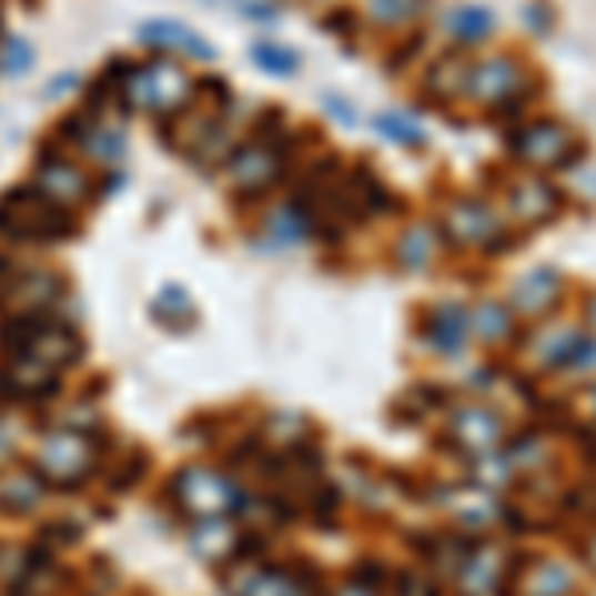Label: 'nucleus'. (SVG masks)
I'll return each instance as SVG.
<instances>
[{
	"label": "nucleus",
	"mask_w": 596,
	"mask_h": 596,
	"mask_svg": "<svg viewBox=\"0 0 596 596\" xmlns=\"http://www.w3.org/2000/svg\"><path fill=\"white\" fill-rule=\"evenodd\" d=\"M502 434H505L502 414L489 406H465L449 422V445L462 449V454H485Z\"/></svg>",
	"instance_id": "11"
},
{
	"label": "nucleus",
	"mask_w": 596,
	"mask_h": 596,
	"mask_svg": "<svg viewBox=\"0 0 596 596\" xmlns=\"http://www.w3.org/2000/svg\"><path fill=\"white\" fill-rule=\"evenodd\" d=\"M123 95H128V104L148 108V112H175L188 104L191 77L175 60H152V64L135 68V77H128Z\"/></svg>",
	"instance_id": "3"
},
{
	"label": "nucleus",
	"mask_w": 596,
	"mask_h": 596,
	"mask_svg": "<svg viewBox=\"0 0 596 596\" xmlns=\"http://www.w3.org/2000/svg\"><path fill=\"white\" fill-rule=\"evenodd\" d=\"M279 171H283V163H279L275 148H266V143H251V148H243V152L231 160L228 175L239 191L259 195V191L271 188V183L279 180Z\"/></svg>",
	"instance_id": "13"
},
{
	"label": "nucleus",
	"mask_w": 596,
	"mask_h": 596,
	"mask_svg": "<svg viewBox=\"0 0 596 596\" xmlns=\"http://www.w3.org/2000/svg\"><path fill=\"white\" fill-rule=\"evenodd\" d=\"M474 326H477V334H482L485 342H502V339H509V334L517 331L513 311L505 303H497V299H485V303L477 306Z\"/></svg>",
	"instance_id": "23"
},
{
	"label": "nucleus",
	"mask_w": 596,
	"mask_h": 596,
	"mask_svg": "<svg viewBox=\"0 0 596 596\" xmlns=\"http://www.w3.org/2000/svg\"><path fill=\"white\" fill-rule=\"evenodd\" d=\"M334 596H378V588L366 585V580H358V577H351V580H346V585L339 588V593H334Z\"/></svg>",
	"instance_id": "32"
},
{
	"label": "nucleus",
	"mask_w": 596,
	"mask_h": 596,
	"mask_svg": "<svg viewBox=\"0 0 596 596\" xmlns=\"http://www.w3.org/2000/svg\"><path fill=\"white\" fill-rule=\"evenodd\" d=\"M29 64H32V48L24 44V40H9V44H4V68H9V72H24Z\"/></svg>",
	"instance_id": "31"
},
{
	"label": "nucleus",
	"mask_w": 596,
	"mask_h": 596,
	"mask_svg": "<svg viewBox=\"0 0 596 596\" xmlns=\"http://www.w3.org/2000/svg\"><path fill=\"white\" fill-rule=\"evenodd\" d=\"M434 251H437V239L430 228H410L406 235H402V243H397V259H402L406 271H426Z\"/></svg>",
	"instance_id": "24"
},
{
	"label": "nucleus",
	"mask_w": 596,
	"mask_h": 596,
	"mask_svg": "<svg viewBox=\"0 0 596 596\" xmlns=\"http://www.w3.org/2000/svg\"><path fill=\"white\" fill-rule=\"evenodd\" d=\"M271 235L286 239V243H294V239H303L306 235V223L299 211H279L275 219H271Z\"/></svg>",
	"instance_id": "29"
},
{
	"label": "nucleus",
	"mask_w": 596,
	"mask_h": 596,
	"mask_svg": "<svg viewBox=\"0 0 596 596\" xmlns=\"http://www.w3.org/2000/svg\"><path fill=\"white\" fill-rule=\"evenodd\" d=\"M9 454H12V437H9V430H0V465H4Z\"/></svg>",
	"instance_id": "35"
},
{
	"label": "nucleus",
	"mask_w": 596,
	"mask_h": 596,
	"mask_svg": "<svg viewBox=\"0 0 596 596\" xmlns=\"http://www.w3.org/2000/svg\"><path fill=\"white\" fill-rule=\"evenodd\" d=\"M588 326L596 331V299H588Z\"/></svg>",
	"instance_id": "36"
},
{
	"label": "nucleus",
	"mask_w": 596,
	"mask_h": 596,
	"mask_svg": "<svg viewBox=\"0 0 596 596\" xmlns=\"http://www.w3.org/2000/svg\"><path fill=\"white\" fill-rule=\"evenodd\" d=\"M140 37L155 48H180V52H191V57H199V60H211L208 40L199 37V32L183 29V24H175V20H152V24L140 29Z\"/></svg>",
	"instance_id": "20"
},
{
	"label": "nucleus",
	"mask_w": 596,
	"mask_h": 596,
	"mask_svg": "<svg viewBox=\"0 0 596 596\" xmlns=\"http://www.w3.org/2000/svg\"><path fill=\"white\" fill-rule=\"evenodd\" d=\"M573 143H577V135L560 120H537L509 135V152L529 168H565L573 160Z\"/></svg>",
	"instance_id": "6"
},
{
	"label": "nucleus",
	"mask_w": 596,
	"mask_h": 596,
	"mask_svg": "<svg viewBox=\"0 0 596 596\" xmlns=\"http://www.w3.org/2000/svg\"><path fill=\"white\" fill-rule=\"evenodd\" d=\"M44 489H40V474H29V469H20V474H9L0 482V505L12 513H29L40 505Z\"/></svg>",
	"instance_id": "21"
},
{
	"label": "nucleus",
	"mask_w": 596,
	"mask_h": 596,
	"mask_svg": "<svg viewBox=\"0 0 596 596\" xmlns=\"http://www.w3.org/2000/svg\"><path fill=\"white\" fill-rule=\"evenodd\" d=\"M422 334H426V342L434 346L437 354H462L465 351V339H469V319H465V311L457 303H442L434 306V311L426 314V322H422Z\"/></svg>",
	"instance_id": "14"
},
{
	"label": "nucleus",
	"mask_w": 596,
	"mask_h": 596,
	"mask_svg": "<svg viewBox=\"0 0 596 596\" xmlns=\"http://www.w3.org/2000/svg\"><path fill=\"white\" fill-rule=\"evenodd\" d=\"M331 112L339 115L342 123H354V108H346V104H342V100H331Z\"/></svg>",
	"instance_id": "34"
},
{
	"label": "nucleus",
	"mask_w": 596,
	"mask_h": 596,
	"mask_svg": "<svg viewBox=\"0 0 596 596\" xmlns=\"http://www.w3.org/2000/svg\"><path fill=\"white\" fill-rule=\"evenodd\" d=\"M60 299V279L44 266H12L0 279V311L12 322H37Z\"/></svg>",
	"instance_id": "4"
},
{
	"label": "nucleus",
	"mask_w": 596,
	"mask_h": 596,
	"mask_svg": "<svg viewBox=\"0 0 596 596\" xmlns=\"http://www.w3.org/2000/svg\"><path fill=\"white\" fill-rule=\"evenodd\" d=\"M525 92H537V84L521 68V60L513 57H489L469 72V95L482 100V104H502V100H513V95Z\"/></svg>",
	"instance_id": "8"
},
{
	"label": "nucleus",
	"mask_w": 596,
	"mask_h": 596,
	"mask_svg": "<svg viewBox=\"0 0 596 596\" xmlns=\"http://www.w3.org/2000/svg\"><path fill=\"white\" fill-rule=\"evenodd\" d=\"M37 191L44 199H52L57 208H77V203L88 199V191H92V180H88V171H80L77 163L48 155L37 168Z\"/></svg>",
	"instance_id": "10"
},
{
	"label": "nucleus",
	"mask_w": 596,
	"mask_h": 596,
	"mask_svg": "<svg viewBox=\"0 0 596 596\" xmlns=\"http://www.w3.org/2000/svg\"><path fill=\"white\" fill-rule=\"evenodd\" d=\"M560 208H565L560 191L553 188L549 180H541V175H525V180H517L509 188V211L521 219V223H529V228L557 219Z\"/></svg>",
	"instance_id": "12"
},
{
	"label": "nucleus",
	"mask_w": 596,
	"mask_h": 596,
	"mask_svg": "<svg viewBox=\"0 0 596 596\" xmlns=\"http://www.w3.org/2000/svg\"><path fill=\"white\" fill-rule=\"evenodd\" d=\"M251 60H255L259 68H266V72H275V77H286V72L299 68V57L283 44H255L251 48Z\"/></svg>",
	"instance_id": "27"
},
{
	"label": "nucleus",
	"mask_w": 596,
	"mask_h": 596,
	"mask_svg": "<svg viewBox=\"0 0 596 596\" xmlns=\"http://www.w3.org/2000/svg\"><path fill=\"white\" fill-rule=\"evenodd\" d=\"M0 231L9 239H24V243H52L64 239L72 231V223L64 219V208H57L52 199H44L37 191H12L0 208Z\"/></svg>",
	"instance_id": "1"
},
{
	"label": "nucleus",
	"mask_w": 596,
	"mask_h": 596,
	"mask_svg": "<svg viewBox=\"0 0 596 596\" xmlns=\"http://www.w3.org/2000/svg\"><path fill=\"white\" fill-rule=\"evenodd\" d=\"M191 303H188V294L180 291V286H168L163 291V299L155 303V314H163V319H180V314H188Z\"/></svg>",
	"instance_id": "30"
},
{
	"label": "nucleus",
	"mask_w": 596,
	"mask_h": 596,
	"mask_svg": "<svg viewBox=\"0 0 596 596\" xmlns=\"http://www.w3.org/2000/svg\"><path fill=\"white\" fill-rule=\"evenodd\" d=\"M560 303V275L553 266H537L529 275L521 279L517 291H513V306L525 314H545Z\"/></svg>",
	"instance_id": "16"
},
{
	"label": "nucleus",
	"mask_w": 596,
	"mask_h": 596,
	"mask_svg": "<svg viewBox=\"0 0 596 596\" xmlns=\"http://www.w3.org/2000/svg\"><path fill=\"white\" fill-rule=\"evenodd\" d=\"M95 465V442L84 430H52L37 449V474L52 485H80Z\"/></svg>",
	"instance_id": "2"
},
{
	"label": "nucleus",
	"mask_w": 596,
	"mask_h": 596,
	"mask_svg": "<svg viewBox=\"0 0 596 596\" xmlns=\"http://www.w3.org/2000/svg\"><path fill=\"white\" fill-rule=\"evenodd\" d=\"M80 148H84L88 155H95V160H115V155H123V135L115 132V128H84L80 132Z\"/></svg>",
	"instance_id": "25"
},
{
	"label": "nucleus",
	"mask_w": 596,
	"mask_h": 596,
	"mask_svg": "<svg viewBox=\"0 0 596 596\" xmlns=\"http://www.w3.org/2000/svg\"><path fill=\"white\" fill-rule=\"evenodd\" d=\"M235 545H239V533L228 517H203V521H195V529H191V549L203 560L231 557Z\"/></svg>",
	"instance_id": "18"
},
{
	"label": "nucleus",
	"mask_w": 596,
	"mask_h": 596,
	"mask_svg": "<svg viewBox=\"0 0 596 596\" xmlns=\"http://www.w3.org/2000/svg\"><path fill=\"white\" fill-rule=\"evenodd\" d=\"M573 588H577V577L565 565L533 557V565L525 568V577L517 585V596H573Z\"/></svg>",
	"instance_id": "17"
},
{
	"label": "nucleus",
	"mask_w": 596,
	"mask_h": 596,
	"mask_svg": "<svg viewBox=\"0 0 596 596\" xmlns=\"http://www.w3.org/2000/svg\"><path fill=\"white\" fill-rule=\"evenodd\" d=\"M231 596H311V577L294 573V568L275 565H246L231 573L228 580Z\"/></svg>",
	"instance_id": "9"
},
{
	"label": "nucleus",
	"mask_w": 596,
	"mask_h": 596,
	"mask_svg": "<svg viewBox=\"0 0 596 596\" xmlns=\"http://www.w3.org/2000/svg\"><path fill=\"white\" fill-rule=\"evenodd\" d=\"M469 72H474L469 57H465V52H449V57L430 68L426 92L437 95V100H454V95L469 92Z\"/></svg>",
	"instance_id": "19"
},
{
	"label": "nucleus",
	"mask_w": 596,
	"mask_h": 596,
	"mask_svg": "<svg viewBox=\"0 0 596 596\" xmlns=\"http://www.w3.org/2000/svg\"><path fill=\"white\" fill-rule=\"evenodd\" d=\"M442 231L454 239L457 246H485V251H505V246H513L509 231H505L502 223H497V215H493L485 203H477V199H462V203H454V208L445 211Z\"/></svg>",
	"instance_id": "7"
},
{
	"label": "nucleus",
	"mask_w": 596,
	"mask_h": 596,
	"mask_svg": "<svg viewBox=\"0 0 596 596\" xmlns=\"http://www.w3.org/2000/svg\"><path fill=\"white\" fill-rule=\"evenodd\" d=\"M442 24L454 32L457 40H485L493 32V12L489 9H477V4H465V9L445 12Z\"/></svg>",
	"instance_id": "22"
},
{
	"label": "nucleus",
	"mask_w": 596,
	"mask_h": 596,
	"mask_svg": "<svg viewBox=\"0 0 596 596\" xmlns=\"http://www.w3.org/2000/svg\"><path fill=\"white\" fill-rule=\"evenodd\" d=\"M505 557L509 553L502 549H477L462 560V568H457V585H462V596H485L493 593L497 596V585H502V573H505Z\"/></svg>",
	"instance_id": "15"
},
{
	"label": "nucleus",
	"mask_w": 596,
	"mask_h": 596,
	"mask_svg": "<svg viewBox=\"0 0 596 596\" xmlns=\"http://www.w3.org/2000/svg\"><path fill=\"white\" fill-rule=\"evenodd\" d=\"M422 4L426 0H370V12L382 24H406V20H414L422 12Z\"/></svg>",
	"instance_id": "28"
},
{
	"label": "nucleus",
	"mask_w": 596,
	"mask_h": 596,
	"mask_svg": "<svg viewBox=\"0 0 596 596\" xmlns=\"http://www.w3.org/2000/svg\"><path fill=\"white\" fill-rule=\"evenodd\" d=\"M175 502L188 517H231L239 509V489L223 474L208 469V465H188L180 477H175Z\"/></svg>",
	"instance_id": "5"
},
{
	"label": "nucleus",
	"mask_w": 596,
	"mask_h": 596,
	"mask_svg": "<svg viewBox=\"0 0 596 596\" xmlns=\"http://www.w3.org/2000/svg\"><path fill=\"white\" fill-rule=\"evenodd\" d=\"M588 406H593V417H596V386L588 390Z\"/></svg>",
	"instance_id": "37"
},
{
	"label": "nucleus",
	"mask_w": 596,
	"mask_h": 596,
	"mask_svg": "<svg viewBox=\"0 0 596 596\" xmlns=\"http://www.w3.org/2000/svg\"><path fill=\"white\" fill-rule=\"evenodd\" d=\"M378 132H386L394 143H402V148H422L426 143V135H422V128H417L414 120H406V115H397V112H386L378 115Z\"/></svg>",
	"instance_id": "26"
},
{
	"label": "nucleus",
	"mask_w": 596,
	"mask_h": 596,
	"mask_svg": "<svg viewBox=\"0 0 596 596\" xmlns=\"http://www.w3.org/2000/svg\"><path fill=\"white\" fill-rule=\"evenodd\" d=\"M529 24L541 32H549L553 29V17H549V4H529Z\"/></svg>",
	"instance_id": "33"
}]
</instances>
